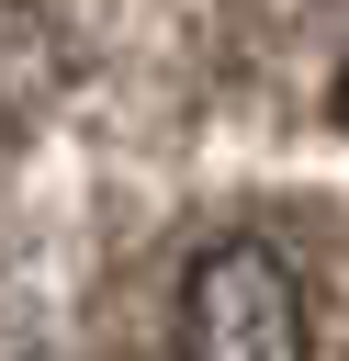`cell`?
<instances>
[{
  "label": "cell",
  "instance_id": "cell-1",
  "mask_svg": "<svg viewBox=\"0 0 349 361\" xmlns=\"http://www.w3.org/2000/svg\"><path fill=\"white\" fill-rule=\"evenodd\" d=\"M180 361H315V305L304 271L270 237H214L180 271V316H169Z\"/></svg>",
  "mask_w": 349,
  "mask_h": 361
},
{
  "label": "cell",
  "instance_id": "cell-2",
  "mask_svg": "<svg viewBox=\"0 0 349 361\" xmlns=\"http://www.w3.org/2000/svg\"><path fill=\"white\" fill-rule=\"evenodd\" d=\"M338 124H349V56H338Z\"/></svg>",
  "mask_w": 349,
  "mask_h": 361
}]
</instances>
